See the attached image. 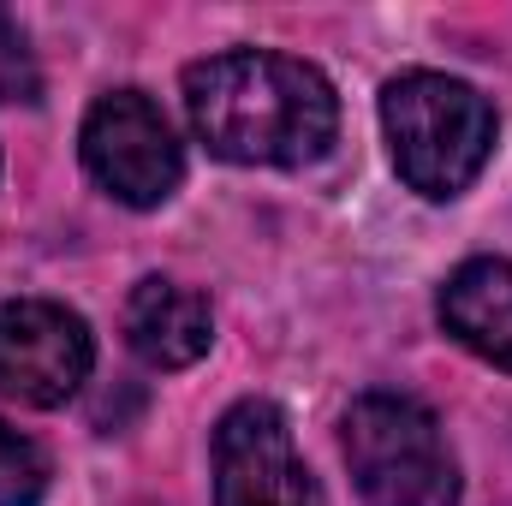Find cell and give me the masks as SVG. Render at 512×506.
Here are the masks:
<instances>
[{"instance_id": "1", "label": "cell", "mask_w": 512, "mask_h": 506, "mask_svg": "<svg viewBox=\"0 0 512 506\" xmlns=\"http://www.w3.org/2000/svg\"><path fill=\"white\" fill-rule=\"evenodd\" d=\"M185 114L197 143L233 167H304L328 155L340 96L310 60L227 48L185 66Z\"/></svg>"}, {"instance_id": "2", "label": "cell", "mask_w": 512, "mask_h": 506, "mask_svg": "<svg viewBox=\"0 0 512 506\" xmlns=\"http://www.w3.org/2000/svg\"><path fill=\"white\" fill-rule=\"evenodd\" d=\"M382 131H387L399 179L417 197L447 203V197L471 191V179L489 167L501 126H495L489 96L471 90L465 78L399 72L382 90Z\"/></svg>"}, {"instance_id": "3", "label": "cell", "mask_w": 512, "mask_h": 506, "mask_svg": "<svg viewBox=\"0 0 512 506\" xmlns=\"http://www.w3.org/2000/svg\"><path fill=\"white\" fill-rule=\"evenodd\" d=\"M340 447L364 506H459V459L411 393H358L340 417Z\"/></svg>"}, {"instance_id": "4", "label": "cell", "mask_w": 512, "mask_h": 506, "mask_svg": "<svg viewBox=\"0 0 512 506\" xmlns=\"http://www.w3.org/2000/svg\"><path fill=\"white\" fill-rule=\"evenodd\" d=\"M78 149H84L90 179L126 209H161L179 191V179H185V149H179V137L167 126V114L143 90L102 96L84 114Z\"/></svg>"}, {"instance_id": "5", "label": "cell", "mask_w": 512, "mask_h": 506, "mask_svg": "<svg viewBox=\"0 0 512 506\" xmlns=\"http://www.w3.org/2000/svg\"><path fill=\"white\" fill-rule=\"evenodd\" d=\"M90 364H96V340L78 310L54 298L0 304V393L6 399L30 411H54L90 381Z\"/></svg>"}, {"instance_id": "6", "label": "cell", "mask_w": 512, "mask_h": 506, "mask_svg": "<svg viewBox=\"0 0 512 506\" xmlns=\"http://www.w3.org/2000/svg\"><path fill=\"white\" fill-rule=\"evenodd\" d=\"M215 506H322L280 405L239 399L215 423Z\"/></svg>"}, {"instance_id": "7", "label": "cell", "mask_w": 512, "mask_h": 506, "mask_svg": "<svg viewBox=\"0 0 512 506\" xmlns=\"http://www.w3.org/2000/svg\"><path fill=\"white\" fill-rule=\"evenodd\" d=\"M126 346L149 370H191L215 346V316L209 298L179 286V280H137L126 298Z\"/></svg>"}, {"instance_id": "8", "label": "cell", "mask_w": 512, "mask_h": 506, "mask_svg": "<svg viewBox=\"0 0 512 506\" xmlns=\"http://www.w3.org/2000/svg\"><path fill=\"white\" fill-rule=\"evenodd\" d=\"M441 328L483 364L512 370V262L471 256L441 286Z\"/></svg>"}, {"instance_id": "9", "label": "cell", "mask_w": 512, "mask_h": 506, "mask_svg": "<svg viewBox=\"0 0 512 506\" xmlns=\"http://www.w3.org/2000/svg\"><path fill=\"white\" fill-rule=\"evenodd\" d=\"M48 495V453L0 423V506H42Z\"/></svg>"}, {"instance_id": "10", "label": "cell", "mask_w": 512, "mask_h": 506, "mask_svg": "<svg viewBox=\"0 0 512 506\" xmlns=\"http://www.w3.org/2000/svg\"><path fill=\"white\" fill-rule=\"evenodd\" d=\"M42 96V66L24 36V24L0 6V102H36Z\"/></svg>"}]
</instances>
